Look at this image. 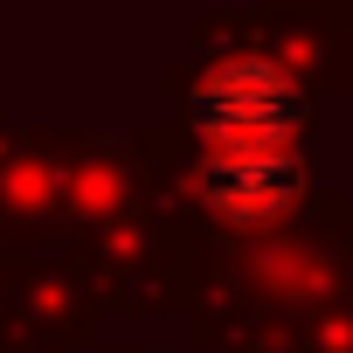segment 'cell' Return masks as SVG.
Wrapping results in <instances>:
<instances>
[{"label": "cell", "instance_id": "cell-1", "mask_svg": "<svg viewBox=\"0 0 353 353\" xmlns=\"http://www.w3.org/2000/svg\"><path fill=\"white\" fill-rule=\"evenodd\" d=\"M188 132L208 159H291L312 132V90L284 56L229 49L188 83Z\"/></svg>", "mask_w": 353, "mask_h": 353}, {"label": "cell", "instance_id": "cell-2", "mask_svg": "<svg viewBox=\"0 0 353 353\" xmlns=\"http://www.w3.org/2000/svg\"><path fill=\"white\" fill-rule=\"evenodd\" d=\"M312 188V166L305 152L291 159H194V201L229 229V236H277L298 201Z\"/></svg>", "mask_w": 353, "mask_h": 353}, {"label": "cell", "instance_id": "cell-3", "mask_svg": "<svg viewBox=\"0 0 353 353\" xmlns=\"http://www.w3.org/2000/svg\"><path fill=\"white\" fill-rule=\"evenodd\" d=\"M77 215H97V222H111L118 208H125V166L118 159H83L77 173H70V194H63Z\"/></svg>", "mask_w": 353, "mask_h": 353}, {"label": "cell", "instance_id": "cell-4", "mask_svg": "<svg viewBox=\"0 0 353 353\" xmlns=\"http://www.w3.org/2000/svg\"><path fill=\"white\" fill-rule=\"evenodd\" d=\"M0 181H8V201H14L21 215H35V208H49L56 194H70V188L56 181V166H49V159H35V152L8 159V173H0Z\"/></svg>", "mask_w": 353, "mask_h": 353}, {"label": "cell", "instance_id": "cell-5", "mask_svg": "<svg viewBox=\"0 0 353 353\" xmlns=\"http://www.w3.org/2000/svg\"><path fill=\"white\" fill-rule=\"evenodd\" d=\"M305 270H312V256H305L298 243H284V236L256 256V284H270V291H305V284H312Z\"/></svg>", "mask_w": 353, "mask_h": 353}]
</instances>
